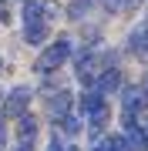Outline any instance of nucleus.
<instances>
[{"label": "nucleus", "mask_w": 148, "mask_h": 151, "mask_svg": "<svg viewBox=\"0 0 148 151\" xmlns=\"http://www.w3.org/2000/svg\"><path fill=\"white\" fill-rule=\"evenodd\" d=\"M71 54H74V47H71V40L67 37H57V40H51V44H44V50H40V57L34 60V70L37 74H57V67H64L67 60H71Z\"/></svg>", "instance_id": "f03ea898"}, {"label": "nucleus", "mask_w": 148, "mask_h": 151, "mask_svg": "<svg viewBox=\"0 0 148 151\" xmlns=\"http://www.w3.org/2000/svg\"><path fill=\"white\" fill-rule=\"evenodd\" d=\"M0 24H10V7H7V0H0Z\"/></svg>", "instance_id": "4468645a"}, {"label": "nucleus", "mask_w": 148, "mask_h": 151, "mask_svg": "<svg viewBox=\"0 0 148 151\" xmlns=\"http://www.w3.org/2000/svg\"><path fill=\"white\" fill-rule=\"evenodd\" d=\"M67 151H81V148H77V145H67Z\"/></svg>", "instance_id": "a211bd4d"}, {"label": "nucleus", "mask_w": 148, "mask_h": 151, "mask_svg": "<svg viewBox=\"0 0 148 151\" xmlns=\"http://www.w3.org/2000/svg\"><path fill=\"white\" fill-rule=\"evenodd\" d=\"M88 10H91V0H74V4H71V10H67V17H71V20H81Z\"/></svg>", "instance_id": "f8f14e48"}, {"label": "nucleus", "mask_w": 148, "mask_h": 151, "mask_svg": "<svg viewBox=\"0 0 148 151\" xmlns=\"http://www.w3.org/2000/svg\"><path fill=\"white\" fill-rule=\"evenodd\" d=\"M104 108H108V97H104V94H98L94 87H84V91L77 94V101H74V111L81 114L84 121H88V118H94V114H101Z\"/></svg>", "instance_id": "20e7f679"}, {"label": "nucleus", "mask_w": 148, "mask_h": 151, "mask_svg": "<svg viewBox=\"0 0 148 151\" xmlns=\"http://www.w3.org/2000/svg\"><path fill=\"white\" fill-rule=\"evenodd\" d=\"M20 17H24V44L44 47L51 40V20L44 17V4H40V0H24Z\"/></svg>", "instance_id": "f257e3e1"}, {"label": "nucleus", "mask_w": 148, "mask_h": 151, "mask_svg": "<svg viewBox=\"0 0 148 151\" xmlns=\"http://www.w3.org/2000/svg\"><path fill=\"white\" fill-rule=\"evenodd\" d=\"M121 87H125V74H121V67H118V64H108V67L98 74V81H94V91L104 94V97L118 94Z\"/></svg>", "instance_id": "39448f33"}, {"label": "nucleus", "mask_w": 148, "mask_h": 151, "mask_svg": "<svg viewBox=\"0 0 148 151\" xmlns=\"http://www.w3.org/2000/svg\"><path fill=\"white\" fill-rule=\"evenodd\" d=\"M47 151H67V145L61 141V134H57V131H54V138L47 141Z\"/></svg>", "instance_id": "ddd939ff"}, {"label": "nucleus", "mask_w": 148, "mask_h": 151, "mask_svg": "<svg viewBox=\"0 0 148 151\" xmlns=\"http://www.w3.org/2000/svg\"><path fill=\"white\" fill-rule=\"evenodd\" d=\"M54 128H57L61 138H77V134L84 131V118H81L77 111H71V114H64L61 121H54Z\"/></svg>", "instance_id": "6e6552de"}, {"label": "nucleus", "mask_w": 148, "mask_h": 151, "mask_svg": "<svg viewBox=\"0 0 148 151\" xmlns=\"http://www.w3.org/2000/svg\"><path fill=\"white\" fill-rule=\"evenodd\" d=\"M10 151H34V141H17Z\"/></svg>", "instance_id": "2eb2a0df"}, {"label": "nucleus", "mask_w": 148, "mask_h": 151, "mask_svg": "<svg viewBox=\"0 0 148 151\" xmlns=\"http://www.w3.org/2000/svg\"><path fill=\"white\" fill-rule=\"evenodd\" d=\"M91 151H128V145H125V134L121 131H115V134H104V138H98V141H91Z\"/></svg>", "instance_id": "1a4fd4ad"}, {"label": "nucleus", "mask_w": 148, "mask_h": 151, "mask_svg": "<svg viewBox=\"0 0 148 151\" xmlns=\"http://www.w3.org/2000/svg\"><path fill=\"white\" fill-rule=\"evenodd\" d=\"M142 128H145V151H148V121L142 124Z\"/></svg>", "instance_id": "f3484780"}, {"label": "nucleus", "mask_w": 148, "mask_h": 151, "mask_svg": "<svg viewBox=\"0 0 148 151\" xmlns=\"http://www.w3.org/2000/svg\"><path fill=\"white\" fill-rule=\"evenodd\" d=\"M128 47L148 57V20H142V24H138V27L131 30V37H128Z\"/></svg>", "instance_id": "9b49d317"}, {"label": "nucleus", "mask_w": 148, "mask_h": 151, "mask_svg": "<svg viewBox=\"0 0 148 151\" xmlns=\"http://www.w3.org/2000/svg\"><path fill=\"white\" fill-rule=\"evenodd\" d=\"M0 131H4V114H0Z\"/></svg>", "instance_id": "6ab92c4d"}, {"label": "nucleus", "mask_w": 148, "mask_h": 151, "mask_svg": "<svg viewBox=\"0 0 148 151\" xmlns=\"http://www.w3.org/2000/svg\"><path fill=\"white\" fill-rule=\"evenodd\" d=\"M71 111H74V94L71 91L57 87L54 94H47V114H51V121H61L64 114H71Z\"/></svg>", "instance_id": "423d86ee"}, {"label": "nucleus", "mask_w": 148, "mask_h": 151, "mask_svg": "<svg viewBox=\"0 0 148 151\" xmlns=\"http://www.w3.org/2000/svg\"><path fill=\"white\" fill-rule=\"evenodd\" d=\"M0 151H7V134L0 131Z\"/></svg>", "instance_id": "dca6fc26"}, {"label": "nucleus", "mask_w": 148, "mask_h": 151, "mask_svg": "<svg viewBox=\"0 0 148 151\" xmlns=\"http://www.w3.org/2000/svg\"><path fill=\"white\" fill-rule=\"evenodd\" d=\"M108 121H111V111H108V108H104L101 114H94V118H88V121H84V131H88V138H91V141L104 138V128H108Z\"/></svg>", "instance_id": "9d476101"}, {"label": "nucleus", "mask_w": 148, "mask_h": 151, "mask_svg": "<svg viewBox=\"0 0 148 151\" xmlns=\"http://www.w3.org/2000/svg\"><path fill=\"white\" fill-rule=\"evenodd\" d=\"M30 101H34V87H30V84L10 87V91L4 94V108H0L4 121H17L20 114H27V111H30Z\"/></svg>", "instance_id": "7ed1b4c3"}, {"label": "nucleus", "mask_w": 148, "mask_h": 151, "mask_svg": "<svg viewBox=\"0 0 148 151\" xmlns=\"http://www.w3.org/2000/svg\"><path fill=\"white\" fill-rule=\"evenodd\" d=\"M37 131H40V121L34 118L30 111L20 114V118L14 121V134H17V141H37Z\"/></svg>", "instance_id": "0eeeda50"}, {"label": "nucleus", "mask_w": 148, "mask_h": 151, "mask_svg": "<svg viewBox=\"0 0 148 151\" xmlns=\"http://www.w3.org/2000/svg\"><path fill=\"white\" fill-rule=\"evenodd\" d=\"M115 4H128V0H115Z\"/></svg>", "instance_id": "aec40b11"}]
</instances>
